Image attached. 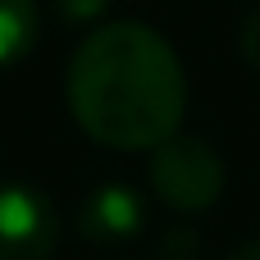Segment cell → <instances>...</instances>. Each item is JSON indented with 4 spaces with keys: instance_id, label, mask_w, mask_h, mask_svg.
<instances>
[{
    "instance_id": "obj_8",
    "label": "cell",
    "mask_w": 260,
    "mask_h": 260,
    "mask_svg": "<svg viewBox=\"0 0 260 260\" xmlns=\"http://www.w3.org/2000/svg\"><path fill=\"white\" fill-rule=\"evenodd\" d=\"M238 55L247 59L251 73H260V9H251L238 27Z\"/></svg>"
},
{
    "instance_id": "obj_5",
    "label": "cell",
    "mask_w": 260,
    "mask_h": 260,
    "mask_svg": "<svg viewBox=\"0 0 260 260\" xmlns=\"http://www.w3.org/2000/svg\"><path fill=\"white\" fill-rule=\"evenodd\" d=\"M41 32V5L37 0H0V69L18 64Z\"/></svg>"
},
{
    "instance_id": "obj_3",
    "label": "cell",
    "mask_w": 260,
    "mask_h": 260,
    "mask_svg": "<svg viewBox=\"0 0 260 260\" xmlns=\"http://www.w3.org/2000/svg\"><path fill=\"white\" fill-rule=\"evenodd\" d=\"M59 210L37 183H0V260H50Z\"/></svg>"
},
{
    "instance_id": "obj_4",
    "label": "cell",
    "mask_w": 260,
    "mask_h": 260,
    "mask_svg": "<svg viewBox=\"0 0 260 260\" xmlns=\"http://www.w3.org/2000/svg\"><path fill=\"white\" fill-rule=\"evenodd\" d=\"M142 224H146V201L128 183H96L78 201V233L96 247L133 242L142 233Z\"/></svg>"
},
{
    "instance_id": "obj_2",
    "label": "cell",
    "mask_w": 260,
    "mask_h": 260,
    "mask_svg": "<svg viewBox=\"0 0 260 260\" xmlns=\"http://www.w3.org/2000/svg\"><path fill=\"white\" fill-rule=\"evenodd\" d=\"M146 178H151V192H155L169 210H178V215H201V210H210V206L224 197L229 165H224V155L215 151V142H206V137H197V133H174V137H165L160 146H151Z\"/></svg>"
},
{
    "instance_id": "obj_6",
    "label": "cell",
    "mask_w": 260,
    "mask_h": 260,
    "mask_svg": "<svg viewBox=\"0 0 260 260\" xmlns=\"http://www.w3.org/2000/svg\"><path fill=\"white\" fill-rule=\"evenodd\" d=\"M160 260H201V233L192 224H174L160 233Z\"/></svg>"
},
{
    "instance_id": "obj_7",
    "label": "cell",
    "mask_w": 260,
    "mask_h": 260,
    "mask_svg": "<svg viewBox=\"0 0 260 260\" xmlns=\"http://www.w3.org/2000/svg\"><path fill=\"white\" fill-rule=\"evenodd\" d=\"M50 9H55V18H64V23H96V18L110 9V0H50Z\"/></svg>"
},
{
    "instance_id": "obj_1",
    "label": "cell",
    "mask_w": 260,
    "mask_h": 260,
    "mask_svg": "<svg viewBox=\"0 0 260 260\" xmlns=\"http://www.w3.org/2000/svg\"><path fill=\"white\" fill-rule=\"evenodd\" d=\"M73 123L110 151H151L183 128L187 73L165 32L119 18L87 32L69 59Z\"/></svg>"
},
{
    "instance_id": "obj_9",
    "label": "cell",
    "mask_w": 260,
    "mask_h": 260,
    "mask_svg": "<svg viewBox=\"0 0 260 260\" xmlns=\"http://www.w3.org/2000/svg\"><path fill=\"white\" fill-rule=\"evenodd\" d=\"M229 260H260V238H256V242H242Z\"/></svg>"
}]
</instances>
